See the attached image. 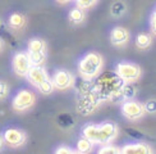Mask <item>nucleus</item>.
Listing matches in <instances>:
<instances>
[{
    "label": "nucleus",
    "instance_id": "1",
    "mask_svg": "<svg viewBox=\"0 0 156 154\" xmlns=\"http://www.w3.org/2000/svg\"><path fill=\"white\" fill-rule=\"evenodd\" d=\"M119 135V127L114 122H102V123H87L82 128V136L88 139L94 145L112 144Z\"/></svg>",
    "mask_w": 156,
    "mask_h": 154
},
{
    "label": "nucleus",
    "instance_id": "2",
    "mask_svg": "<svg viewBox=\"0 0 156 154\" xmlns=\"http://www.w3.org/2000/svg\"><path fill=\"white\" fill-rule=\"evenodd\" d=\"M104 66H105V59L100 53L88 51L78 62L77 72L83 81L90 82L96 80L102 73Z\"/></svg>",
    "mask_w": 156,
    "mask_h": 154
},
{
    "label": "nucleus",
    "instance_id": "3",
    "mask_svg": "<svg viewBox=\"0 0 156 154\" xmlns=\"http://www.w3.org/2000/svg\"><path fill=\"white\" fill-rule=\"evenodd\" d=\"M28 83L42 95H50L55 90L53 80L44 66H32L26 76Z\"/></svg>",
    "mask_w": 156,
    "mask_h": 154
},
{
    "label": "nucleus",
    "instance_id": "4",
    "mask_svg": "<svg viewBox=\"0 0 156 154\" xmlns=\"http://www.w3.org/2000/svg\"><path fill=\"white\" fill-rule=\"evenodd\" d=\"M114 73L126 85H133L138 82L142 76V68L132 62H119L115 66Z\"/></svg>",
    "mask_w": 156,
    "mask_h": 154
},
{
    "label": "nucleus",
    "instance_id": "5",
    "mask_svg": "<svg viewBox=\"0 0 156 154\" xmlns=\"http://www.w3.org/2000/svg\"><path fill=\"white\" fill-rule=\"evenodd\" d=\"M27 53L32 66H45L48 59V44L41 37H32L27 44Z\"/></svg>",
    "mask_w": 156,
    "mask_h": 154
},
{
    "label": "nucleus",
    "instance_id": "6",
    "mask_svg": "<svg viewBox=\"0 0 156 154\" xmlns=\"http://www.w3.org/2000/svg\"><path fill=\"white\" fill-rule=\"evenodd\" d=\"M36 104V95L30 89H21L12 99V108L17 113H26Z\"/></svg>",
    "mask_w": 156,
    "mask_h": 154
},
{
    "label": "nucleus",
    "instance_id": "7",
    "mask_svg": "<svg viewBox=\"0 0 156 154\" xmlns=\"http://www.w3.org/2000/svg\"><path fill=\"white\" fill-rule=\"evenodd\" d=\"M122 116L129 122H138L147 114L145 105L141 101L134 99H127L122 103L120 107Z\"/></svg>",
    "mask_w": 156,
    "mask_h": 154
},
{
    "label": "nucleus",
    "instance_id": "8",
    "mask_svg": "<svg viewBox=\"0 0 156 154\" xmlns=\"http://www.w3.org/2000/svg\"><path fill=\"white\" fill-rule=\"evenodd\" d=\"M32 67L31 59L28 57L27 50H22V51H17L12 58V69L17 77L21 79H26L30 68Z\"/></svg>",
    "mask_w": 156,
    "mask_h": 154
},
{
    "label": "nucleus",
    "instance_id": "9",
    "mask_svg": "<svg viewBox=\"0 0 156 154\" xmlns=\"http://www.w3.org/2000/svg\"><path fill=\"white\" fill-rule=\"evenodd\" d=\"M51 80H53L55 90H59V91H67L73 89L76 85V77L68 69H56Z\"/></svg>",
    "mask_w": 156,
    "mask_h": 154
},
{
    "label": "nucleus",
    "instance_id": "10",
    "mask_svg": "<svg viewBox=\"0 0 156 154\" xmlns=\"http://www.w3.org/2000/svg\"><path fill=\"white\" fill-rule=\"evenodd\" d=\"M3 138L5 141V145L12 148V149H17V148L23 146L27 143V134L23 130L17 127H9L3 132Z\"/></svg>",
    "mask_w": 156,
    "mask_h": 154
},
{
    "label": "nucleus",
    "instance_id": "11",
    "mask_svg": "<svg viewBox=\"0 0 156 154\" xmlns=\"http://www.w3.org/2000/svg\"><path fill=\"white\" fill-rule=\"evenodd\" d=\"M110 42L115 48H126L131 41V34L123 26H116L110 31Z\"/></svg>",
    "mask_w": 156,
    "mask_h": 154
},
{
    "label": "nucleus",
    "instance_id": "12",
    "mask_svg": "<svg viewBox=\"0 0 156 154\" xmlns=\"http://www.w3.org/2000/svg\"><path fill=\"white\" fill-rule=\"evenodd\" d=\"M122 153L123 154H152L155 153V149L147 143H129L126 144L122 148Z\"/></svg>",
    "mask_w": 156,
    "mask_h": 154
},
{
    "label": "nucleus",
    "instance_id": "13",
    "mask_svg": "<svg viewBox=\"0 0 156 154\" xmlns=\"http://www.w3.org/2000/svg\"><path fill=\"white\" fill-rule=\"evenodd\" d=\"M8 26L12 31L21 32L27 26V18L22 13H12L8 17Z\"/></svg>",
    "mask_w": 156,
    "mask_h": 154
},
{
    "label": "nucleus",
    "instance_id": "14",
    "mask_svg": "<svg viewBox=\"0 0 156 154\" xmlns=\"http://www.w3.org/2000/svg\"><path fill=\"white\" fill-rule=\"evenodd\" d=\"M152 42H154L152 34H148V32H140L134 40L136 46L140 50H147L148 48H151Z\"/></svg>",
    "mask_w": 156,
    "mask_h": 154
},
{
    "label": "nucleus",
    "instance_id": "15",
    "mask_svg": "<svg viewBox=\"0 0 156 154\" xmlns=\"http://www.w3.org/2000/svg\"><path fill=\"white\" fill-rule=\"evenodd\" d=\"M68 19L70 21V23H73V24H81L84 22V19H86V13H84L83 9L76 6V8L69 10Z\"/></svg>",
    "mask_w": 156,
    "mask_h": 154
},
{
    "label": "nucleus",
    "instance_id": "16",
    "mask_svg": "<svg viewBox=\"0 0 156 154\" xmlns=\"http://www.w3.org/2000/svg\"><path fill=\"white\" fill-rule=\"evenodd\" d=\"M94 144L91 143V141L86 138H81L80 140L77 141V148H76V150L77 153H81V154H88L94 150Z\"/></svg>",
    "mask_w": 156,
    "mask_h": 154
},
{
    "label": "nucleus",
    "instance_id": "17",
    "mask_svg": "<svg viewBox=\"0 0 156 154\" xmlns=\"http://www.w3.org/2000/svg\"><path fill=\"white\" fill-rule=\"evenodd\" d=\"M99 154H120L122 153V148L112 144H106V145H101L97 150Z\"/></svg>",
    "mask_w": 156,
    "mask_h": 154
},
{
    "label": "nucleus",
    "instance_id": "18",
    "mask_svg": "<svg viewBox=\"0 0 156 154\" xmlns=\"http://www.w3.org/2000/svg\"><path fill=\"white\" fill-rule=\"evenodd\" d=\"M74 2L78 8H81L83 10H88L91 8H94V6L99 3V0H74Z\"/></svg>",
    "mask_w": 156,
    "mask_h": 154
},
{
    "label": "nucleus",
    "instance_id": "19",
    "mask_svg": "<svg viewBox=\"0 0 156 154\" xmlns=\"http://www.w3.org/2000/svg\"><path fill=\"white\" fill-rule=\"evenodd\" d=\"M9 93H10L9 83L6 81H4V80H0V101H3V100H5L6 98H8Z\"/></svg>",
    "mask_w": 156,
    "mask_h": 154
},
{
    "label": "nucleus",
    "instance_id": "20",
    "mask_svg": "<svg viewBox=\"0 0 156 154\" xmlns=\"http://www.w3.org/2000/svg\"><path fill=\"white\" fill-rule=\"evenodd\" d=\"M54 152H55V154H76L77 153L76 149H73V148H70L68 145H60V146H58Z\"/></svg>",
    "mask_w": 156,
    "mask_h": 154
},
{
    "label": "nucleus",
    "instance_id": "21",
    "mask_svg": "<svg viewBox=\"0 0 156 154\" xmlns=\"http://www.w3.org/2000/svg\"><path fill=\"white\" fill-rule=\"evenodd\" d=\"M150 31H151V34L156 36V6L154 8L152 13H151V16H150Z\"/></svg>",
    "mask_w": 156,
    "mask_h": 154
},
{
    "label": "nucleus",
    "instance_id": "22",
    "mask_svg": "<svg viewBox=\"0 0 156 154\" xmlns=\"http://www.w3.org/2000/svg\"><path fill=\"white\" fill-rule=\"evenodd\" d=\"M145 105L146 113H156V100H148Z\"/></svg>",
    "mask_w": 156,
    "mask_h": 154
},
{
    "label": "nucleus",
    "instance_id": "23",
    "mask_svg": "<svg viewBox=\"0 0 156 154\" xmlns=\"http://www.w3.org/2000/svg\"><path fill=\"white\" fill-rule=\"evenodd\" d=\"M4 146H5V141H4V138H3V134H0V152L3 150Z\"/></svg>",
    "mask_w": 156,
    "mask_h": 154
},
{
    "label": "nucleus",
    "instance_id": "24",
    "mask_svg": "<svg viewBox=\"0 0 156 154\" xmlns=\"http://www.w3.org/2000/svg\"><path fill=\"white\" fill-rule=\"evenodd\" d=\"M70 2H73V0H56V3H59V4H68Z\"/></svg>",
    "mask_w": 156,
    "mask_h": 154
},
{
    "label": "nucleus",
    "instance_id": "25",
    "mask_svg": "<svg viewBox=\"0 0 156 154\" xmlns=\"http://www.w3.org/2000/svg\"><path fill=\"white\" fill-rule=\"evenodd\" d=\"M3 49H4V40L2 37H0V53L3 51Z\"/></svg>",
    "mask_w": 156,
    "mask_h": 154
}]
</instances>
